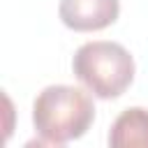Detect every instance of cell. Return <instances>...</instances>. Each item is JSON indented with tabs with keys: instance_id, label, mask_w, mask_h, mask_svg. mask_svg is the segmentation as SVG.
<instances>
[{
	"instance_id": "6da1fadb",
	"label": "cell",
	"mask_w": 148,
	"mask_h": 148,
	"mask_svg": "<svg viewBox=\"0 0 148 148\" xmlns=\"http://www.w3.org/2000/svg\"><path fill=\"white\" fill-rule=\"evenodd\" d=\"M95 120L92 97L74 86H46L32 104V125L39 143L62 146L81 139Z\"/></svg>"
},
{
	"instance_id": "7a4b0ae2",
	"label": "cell",
	"mask_w": 148,
	"mask_h": 148,
	"mask_svg": "<svg viewBox=\"0 0 148 148\" xmlns=\"http://www.w3.org/2000/svg\"><path fill=\"white\" fill-rule=\"evenodd\" d=\"M72 72L95 97L116 99L134 81V58L118 42H86L72 58Z\"/></svg>"
},
{
	"instance_id": "3957f363",
	"label": "cell",
	"mask_w": 148,
	"mask_h": 148,
	"mask_svg": "<svg viewBox=\"0 0 148 148\" xmlns=\"http://www.w3.org/2000/svg\"><path fill=\"white\" fill-rule=\"evenodd\" d=\"M60 21L76 32H95L116 23L120 14L118 0H60Z\"/></svg>"
},
{
	"instance_id": "277c9868",
	"label": "cell",
	"mask_w": 148,
	"mask_h": 148,
	"mask_svg": "<svg viewBox=\"0 0 148 148\" xmlns=\"http://www.w3.org/2000/svg\"><path fill=\"white\" fill-rule=\"evenodd\" d=\"M109 146L113 148L148 146V109L141 106L125 109L111 125Z\"/></svg>"
}]
</instances>
